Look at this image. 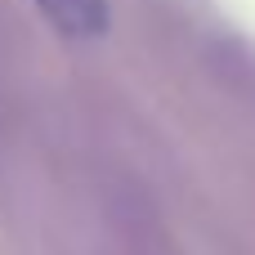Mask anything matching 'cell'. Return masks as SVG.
<instances>
[{
	"label": "cell",
	"instance_id": "obj_1",
	"mask_svg": "<svg viewBox=\"0 0 255 255\" xmlns=\"http://www.w3.org/2000/svg\"><path fill=\"white\" fill-rule=\"evenodd\" d=\"M31 4L67 40H94L108 31V0H31Z\"/></svg>",
	"mask_w": 255,
	"mask_h": 255
}]
</instances>
